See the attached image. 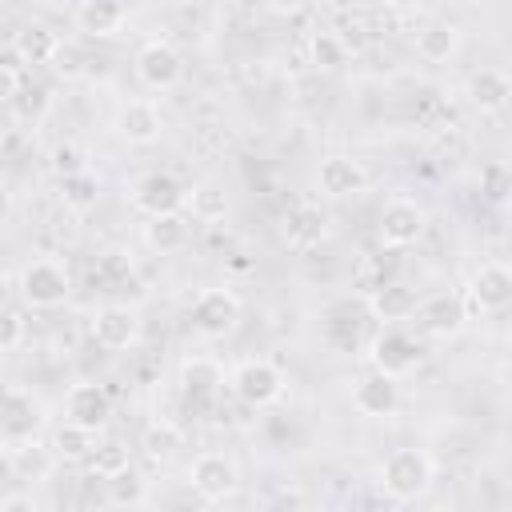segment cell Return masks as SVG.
Listing matches in <instances>:
<instances>
[{
    "label": "cell",
    "mask_w": 512,
    "mask_h": 512,
    "mask_svg": "<svg viewBox=\"0 0 512 512\" xmlns=\"http://www.w3.org/2000/svg\"><path fill=\"white\" fill-rule=\"evenodd\" d=\"M16 292L28 308H60L72 296V276L60 260H28L16 276Z\"/></svg>",
    "instance_id": "7a4b0ae2"
},
{
    "label": "cell",
    "mask_w": 512,
    "mask_h": 512,
    "mask_svg": "<svg viewBox=\"0 0 512 512\" xmlns=\"http://www.w3.org/2000/svg\"><path fill=\"white\" fill-rule=\"evenodd\" d=\"M24 344V316H20V308H4L0 312V352H16Z\"/></svg>",
    "instance_id": "e575fe53"
},
{
    "label": "cell",
    "mask_w": 512,
    "mask_h": 512,
    "mask_svg": "<svg viewBox=\"0 0 512 512\" xmlns=\"http://www.w3.org/2000/svg\"><path fill=\"white\" fill-rule=\"evenodd\" d=\"M164 132V116L152 100H128L120 108V136L128 144H156Z\"/></svg>",
    "instance_id": "ffe728a7"
},
{
    "label": "cell",
    "mask_w": 512,
    "mask_h": 512,
    "mask_svg": "<svg viewBox=\"0 0 512 512\" xmlns=\"http://www.w3.org/2000/svg\"><path fill=\"white\" fill-rule=\"evenodd\" d=\"M12 4H24V0H12Z\"/></svg>",
    "instance_id": "b9f144b4"
},
{
    "label": "cell",
    "mask_w": 512,
    "mask_h": 512,
    "mask_svg": "<svg viewBox=\"0 0 512 512\" xmlns=\"http://www.w3.org/2000/svg\"><path fill=\"white\" fill-rule=\"evenodd\" d=\"M132 204L144 216H164V212H180L188 204V188L172 176V172H148L136 180L132 188Z\"/></svg>",
    "instance_id": "30bf717a"
},
{
    "label": "cell",
    "mask_w": 512,
    "mask_h": 512,
    "mask_svg": "<svg viewBox=\"0 0 512 512\" xmlns=\"http://www.w3.org/2000/svg\"><path fill=\"white\" fill-rule=\"evenodd\" d=\"M88 468H92V476L108 480V476H116V472H124V468H132V464H128V452H124V444L108 440V444H96V448H92V456H88Z\"/></svg>",
    "instance_id": "f546056e"
},
{
    "label": "cell",
    "mask_w": 512,
    "mask_h": 512,
    "mask_svg": "<svg viewBox=\"0 0 512 512\" xmlns=\"http://www.w3.org/2000/svg\"><path fill=\"white\" fill-rule=\"evenodd\" d=\"M8 108H12V116H16V120L32 124V120H40V116L48 112V92L28 84V88H20V92H16V100H12Z\"/></svg>",
    "instance_id": "836d02e7"
},
{
    "label": "cell",
    "mask_w": 512,
    "mask_h": 512,
    "mask_svg": "<svg viewBox=\"0 0 512 512\" xmlns=\"http://www.w3.org/2000/svg\"><path fill=\"white\" fill-rule=\"evenodd\" d=\"M356 4H364V8H388V4H396V0H356Z\"/></svg>",
    "instance_id": "74e56055"
},
{
    "label": "cell",
    "mask_w": 512,
    "mask_h": 512,
    "mask_svg": "<svg viewBox=\"0 0 512 512\" xmlns=\"http://www.w3.org/2000/svg\"><path fill=\"white\" fill-rule=\"evenodd\" d=\"M12 48L20 52V60H24V64H52V60H56V52H60L64 44L56 40V32H52V28H44V24H28V28L12 40Z\"/></svg>",
    "instance_id": "cb8c5ba5"
},
{
    "label": "cell",
    "mask_w": 512,
    "mask_h": 512,
    "mask_svg": "<svg viewBox=\"0 0 512 512\" xmlns=\"http://www.w3.org/2000/svg\"><path fill=\"white\" fill-rule=\"evenodd\" d=\"M64 412H68V420H72V424L100 432V428L108 424V416H112V396L104 392V384L84 380V384H72V388H68Z\"/></svg>",
    "instance_id": "2e32d148"
},
{
    "label": "cell",
    "mask_w": 512,
    "mask_h": 512,
    "mask_svg": "<svg viewBox=\"0 0 512 512\" xmlns=\"http://www.w3.org/2000/svg\"><path fill=\"white\" fill-rule=\"evenodd\" d=\"M136 80L148 92H168L184 80V56L168 44V40H148L136 52Z\"/></svg>",
    "instance_id": "52a82bcc"
},
{
    "label": "cell",
    "mask_w": 512,
    "mask_h": 512,
    "mask_svg": "<svg viewBox=\"0 0 512 512\" xmlns=\"http://www.w3.org/2000/svg\"><path fill=\"white\" fill-rule=\"evenodd\" d=\"M124 4L120 0H80V8H76V28L84 32V36H116L120 28H124Z\"/></svg>",
    "instance_id": "7402d4cb"
},
{
    "label": "cell",
    "mask_w": 512,
    "mask_h": 512,
    "mask_svg": "<svg viewBox=\"0 0 512 512\" xmlns=\"http://www.w3.org/2000/svg\"><path fill=\"white\" fill-rule=\"evenodd\" d=\"M176 448H180V432H176L168 420H156V424L144 432V452H148L152 460H168Z\"/></svg>",
    "instance_id": "d6a6232c"
},
{
    "label": "cell",
    "mask_w": 512,
    "mask_h": 512,
    "mask_svg": "<svg viewBox=\"0 0 512 512\" xmlns=\"http://www.w3.org/2000/svg\"><path fill=\"white\" fill-rule=\"evenodd\" d=\"M224 388V368L212 356H188L180 364V396L196 408H208Z\"/></svg>",
    "instance_id": "4fadbf2b"
},
{
    "label": "cell",
    "mask_w": 512,
    "mask_h": 512,
    "mask_svg": "<svg viewBox=\"0 0 512 512\" xmlns=\"http://www.w3.org/2000/svg\"><path fill=\"white\" fill-rule=\"evenodd\" d=\"M352 408H356L360 416H368V420L392 416V412L400 408V380H392V376H384V372L372 368L368 376L356 380V388H352Z\"/></svg>",
    "instance_id": "8fae6325"
},
{
    "label": "cell",
    "mask_w": 512,
    "mask_h": 512,
    "mask_svg": "<svg viewBox=\"0 0 512 512\" xmlns=\"http://www.w3.org/2000/svg\"><path fill=\"white\" fill-rule=\"evenodd\" d=\"M468 100H472V108H480V112H500V108H508V100H512V76H504L500 68H480V72H472V76H468Z\"/></svg>",
    "instance_id": "44dd1931"
},
{
    "label": "cell",
    "mask_w": 512,
    "mask_h": 512,
    "mask_svg": "<svg viewBox=\"0 0 512 512\" xmlns=\"http://www.w3.org/2000/svg\"><path fill=\"white\" fill-rule=\"evenodd\" d=\"M36 428H40V408H36L32 392H24L20 384H8V388H4V424H0L4 444L32 440Z\"/></svg>",
    "instance_id": "e0dca14e"
},
{
    "label": "cell",
    "mask_w": 512,
    "mask_h": 512,
    "mask_svg": "<svg viewBox=\"0 0 512 512\" xmlns=\"http://www.w3.org/2000/svg\"><path fill=\"white\" fill-rule=\"evenodd\" d=\"M416 320H420V328L428 336L448 340V336H456L468 324V308H464V300L456 292H436L424 304H416Z\"/></svg>",
    "instance_id": "7c38bea8"
},
{
    "label": "cell",
    "mask_w": 512,
    "mask_h": 512,
    "mask_svg": "<svg viewBox=\"0 0 512 512\" xmlns=\"http://www.w3.org/2000/svg\"><path fill=\"white\" fill-rule=\"evenodd\" d=\"M368 308H372V316H380V320H404V316L416 312V300H412L408 288H396V284H392V288L372 292Z\"/></svg>",
    "instance_id": "83f0119b"
},
{
    "label": "cell",
    "mask_w": 512,
    "mask_h": 512,
    "mask_svg": "<svg viewBox=\"0 0 512 512\" xmlns=\"http://www.w3.org/2000/svg\"><path fill=\"white\" fill-rule=\"evenodd\" d=\"M316 184H320L324 196L344 200V196L364 192L368 172H364V164L352 160V156H328V160H320V168H316Z\"/></svg>",
    "instance_id": "ac0fdd59"
},
{
    "label": "cell",
    "mask_w": 512,
    "mask_h": 512,
    "mask_svg": "<svg viewBox=\"0 0 512 512\" xmlns=\"http://www.w3.org/2000/svg\"><path fill=\"white\" fill-rule=\"evenodd\" d=\"M0 512H40V504H36V496H28V492H8V496L0 500Z\"/></svg>",
    "instance_id": "8d00e7d4"
},
{
    "label": "cell",
    "mask_w": 512,
    "mask_h": 512,
    "mask_svg": "<svg viewBox=\"0 0 512 512\" xmlns=\"http://www.w3.org/2000/svg\"><path fill=\"white\" fill-rule=\"evenodd\" d=\"M96 200H100L96 176H88V172L64 176V204H68L72 212H88V208H96Z\"/></svg>",
    "instance_id": "f1b7e54d"
},
{
    "label": "cell",
    "mask_w": 512,
    "mask_h": 512,
    "mask_svg": "<svg viewBox=\"0 0 512 512\" xmlns=\"http://www.w3.org/2000/svg\"><path fill=\"white\" fill-rule=\"evenodd\" d=\"M504 164H508V168H512V148H508V160H504Z\"/></svg>",
    "instance_id": "f35d334b"
},
{
    "label": "cell",
    "mask_w": 512,
    "mask_h": 512,
    "mask_svg": "<svg viewBox=\"0 0 512 512\" xmlns=\"http://www.w3.org/2000/svg\"><path fill=\"white\" fill-rule=\"evenodd\" d=\"M52 448H56L60 460H88L92 448H96V432H92V428H80V424H72V420H64V424L56 428Z\"/></svg>",
    "instance_id": "d4e9b609"
},
{
    "label": "cell",
    "mask_w": 512,
    "mask_h": 512,
    "mask_svg": "<svg viewBox=\"0 0 512 512\" xmlns=\"http://www.w3.org/2000/svg\"><path fill=\"white\" fill-rule=\"evenodd\" d=\"M92 340L108 352H124L140 340V312L132 304H104L92 316Z\"/></svg>",
    "instance_id": "ba28073f"
},
{
    "label": "cell",
    "mask_w": 512,
    "mask_h": 512,
    "mask_svg": "<svg viewBox=\"0 0 512 512\" xmlns=\"http://www.w3.org/2000/svg\"><path fill=\"white\" fill-rule=\"evenodd\" d=\"M308 52H312V64H316V68H340V64H344V56H348L344 40H340V36H332V32H316V36H312V44H308Z\"/></svg>",
    "instance_id": "1f68e13d"
},
{
    "label": "cell",
    "mask_w": 512,
    "mask_h": 512,
    "mask_svg": "<svg viewBox=\"0 0 512 512\" xmlns=\"http://www.w3.org/2000/svg\"><path fill=\"white\" fill-rule=\"evenodd\" d=\"M52 168H56L60 176L88 172V168H84V152H80L76 144H56V148H52Z\"/></svg>",
    "instance_id": "d590c367"
},
{
    "label": "cell",
    "mask_w": 512,
    "mask_h": 512,
    "mask_svg": "<svg viewBox=\"0 0 512 512\" xmlns=\"http://www.w3.org/2000/svg\"><path fill=\"white\" fill-rule=\"evenodd\" d=\"M228 384H232V392H236L248 408H268V404H276V400L284 396V372H280L272 360H264V356L240 360V364L232 368Z\"/></svg>",
    "instance_id": "3957f363"
},
{
    "label": "cell",
    "mask_w": 512,
    "mask_h": 512,
    "mask_svg": "<svg viewBox=\"0 0 512 512\" xmlns=\"http://www.w3.org/2000/svg\"><path fill=\"white\" fill-rule=\"evenodd\" d=\"M172 4H192V0H172Z\"/></svg>",
    "instance_id": "60d3db41"
},
{
    "label": "cell",
    "mask_w": 512,
    "mask_h": 512,
    "mask_svg": "<svg viewBox=\"0 0 512 512\" xmlns=\"http://www.w3.org/2000/svg\"><path fill=\"white\" fill-rule=\"evenodd\" d=\"M468 300L476 312H500L512 304V268L508 264H484L468 276Z\"/></svg>",
    "instance_id": "9a60e30c"
},
{
    "label": "cell",
    "mask_w": 512,
    "mask_h": 512,
    "mask_svg": "<svg viewBox=\"0 0 512 512\" xmlns=\"http://www.w3.org/2000/svg\"><path fill=\"white\" fill-rule=\"evenodd\" d=\"M108 484V504H116V508H140V504H148V484L132 472V468H124V472H116V476H108L104 480Z\"/></svg>",
    "instance_id": "484cf974"
},
{
    "label": "cell",
    "mask_w": 512,
    "mask_h": 512,
    "mask_svg": "<svg viewBox=\"0 0 512 512\" xmlns=\"http://www.w3.org/2000/svg\"><path fill=\"white\" fill-rule=\"evenodd\" d=\"M188 484L200 500L208 504H220L228 500L236 488H240V472H236V460L224 456V452H200L188 468Z\"/></svg>",
    "instance_id": "5b68a950"
},
{
    "label": "cell",
    "mask_w": 512,
    "mask_h": 512,
    "mask_svg": "<svg viewBox=\"0 0 512 512\" xmlns=\"http://www.w3.org/2000/svg\"><path fill=\"white\" fill-rule=\"evenodd\" d=\"M368 356H372V368L384 372V376H392V380L412 376L416 364H420L416 340H412L408 332H400V328H384V332L372 340V352H368Z\"/></svg>",
    "instance_id": "9c48e42d"
},
{
    "label": "cell",
    "mask_w": 512,
    "mask_h": 512,
    "mask_svg": "<svg viewBox=\"0 0 512 512\" xmlns=\"http://www.w3.org/2000/svg\"><path fill=\"white\" fill-rule=\"evenodd\" d=\"M432 476H436V464H432V456L424 448H396L376 468V480H380L384 496L396 500V504L420 500L432 488Z\"/></svg>",
    "instance_id": "6da1fadb"
},
{
    "label": "cell",
    "mask_w": 512,
    "mask_h": 512,
    "mask_svg": "<svg viewBox=\"0 0 512 512\" xmlns=\"http://www.w3.org/2000/svg\"><path fill=\"white\" fill-rule=\"evenodd\" d=\"M56 460H60L56 448H44L36 436L32 440H20V444H4V464L24 484H44L56 472Z\"/></svg>",
    "instance_id": "5bb4252c"
},
{
    "label": "cell",
    "mask_w": 512,
    "mask_h": 512,
    "mask_svg": "<svg viewBox=\"0 0 512 512\" xmlns=\"http://www.w3.org/2000/svg\"><path fill=\"white\" fill-rule=\"evenodd\" d=\"M188 212H192V220H200V224H216V220H224V212H228V196H224L216 184H196V188L188 192Z\"/></svg>",
    "instance_id": "4316f807"
},
{
    "label": "cell",
    "mask_w": 512,
    "mask_h": 512,
    "mask_svg": "<svg viewBox=\"0 0 512 512\" xmlns=\"http://www.w3.org/2000/svg\"><path fill=\"white\" fill-rule=\"evenodd\" d=\"M460 52V28L456 24H428L416 32V56L428 60V64H444Z\"/></svg>",
    "instance_id": "603a6c76"
},
{
    "label": "cell",
    "mask_w": 512,
    "mask_h": 512,
    "mask_svg": "<svg viewBox=\"0 0 512 512\" xmlns=\"http://www.w3.org/2000/svg\"><path fill=\"white\" fill-rule=\"evenodd\" d=\"M460 4H480V0H460Z\"/></svg>",
    "instance_id": "ab89813d"
},
{
    "label": "cell",
    "mask_w": 512,
    "mask_h": 512,
    "mask_svg": "<svg viewBox=\"0 0 512 512\" xmlns=\"http://www.w3.org/2000/svg\"><path fill=\"white\" fill-rule=\"evenodd\" d=\"M240 320V296L232 288H204L192 300V328L204 340H224Z\"/></svg>",
    "instance_id": "277c9868"
},
{
    "label": "cell",
    "mask_w": 512,
    "mask_h": 512,
    "mask_svg": "<svg viewBox=\"0 0 512 512\" xmlns=\"http://www.w3.org/2000/svg\"><path fill=\"white\" fill-rule=\"evenodd\" d=\"M480 192H484L492 204H508V200H512V168H508L504 160L484 164V168H480Z\"/></svg>",
    "instance_id": "4dcf8cb0"
},
{
    "label": "cell",
    "mask_w": 512,
    "mask_h": 512,
    "mask_svg": "<svg viewBox=\"0 0 512 512\" xmlns=\"http://www.w3.org/2000/svg\"><path fill=\"white\" fill-rule=\"evenodd\" d=\"M424 228H428V212L416 200H408V196H392L380 208L376 232H380L384 248H408V244H416L424 236Z\"/></svg>",
    "instance_id": "8992f818"
},
{
    "label": "cell",
    "mask_w": 512,
    "mask_h": 512,
    "mask_svg": "<svg viewBox=\"0 0 512 512\" xmlns=\"http://www.w3.org/2000/svg\"><path fill=\"white\" fill-rule=\"evenodd\" d=\"M188 240H192V216H184V208L164 212V216H148V224H144V244L160 256L180 252Z\"/></svg>",
    "instance_id": "d6986e66"
}]
</instances>
